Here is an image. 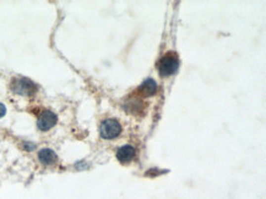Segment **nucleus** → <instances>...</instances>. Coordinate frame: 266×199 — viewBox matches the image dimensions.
Segmentation results:
<instances>
[{"label":"nucleus","mask_w":266,"mask_h":199,"mask_svg":"<svg viewBox=\"0 0 266 199\" xmlns=\"http://www.w3.org/2000/svg\"><path fill=\"white\" fill-rule=\"evenodd\" d=\"M158 72L163 77L175 75L179 68V58L176 53L170 52L158 61Z\"/></svg>","instance_id":"obj_1"},{"label":"nucleus","mask_w":266,"mask_h":199,"mask_svg":"<svg viewBox=\"0 0 266 199\" xmlns=\"http://www.w3.org/2000/svg\"><path fill=\"white\" fill-rule=\"evenodd\" d=\"M11 89L14 93L20 94V96L31 97L37 92L38 87L35 82L25 77H17L12 80Z\"/></svg>","instance_id":"obj_2"},{"label":"nucleus","mask_w":266,"mask_h":199,"mask_svg":"<svg viewBox=\"0 0 266 199\" xmlns=\"http://www.w3.org/2000/svg\"><path fill=\"white\" fill-rule=\"evenodd\" d=\"M122 133V125L116 119H107L102 121L99 134L103 139H114Z\"/></svg>","instance_id":"obj_3"},{"label":"nucleus","mask_w":266,"mask_h":199,"mask_svg":"<svg viewBox=\"0 0 266 199\" xmlns=\"http://www.w3.org/2000/svg\"><path fill=\"white\" fill-rule=\"evenodd\" d=\"M57 122L58 117L53 111L43 110L37 119V127L38 130H41L43 132L49 131L50 129H53L57 125Z\"/></svg>","instance_id":"obj_4"},{"label":"nucleus","mask_w":266,"mask_h":199,"mask_svg":"<svg viewBox=\"0 0 266 199\" xmlns=\"http://www.w3.org/2000/svg\"><path fill=\"white\" fill-rule=\"evenodd\" d=\"M135 154H136L135 148L133 147V145L125 144L123 145V147H120L118 152H117V159H118L122 164H128V163H130L134 159Z\"/></svg>","instance_id":"obj_5"},{"label":"nucleus","mask_w":266,"mask_h":199,"mask_svg":"<svg viewBox=\"0 0 266 199\" xmlns=\"http://www.w3.org/2000/svg\"><path fill=\"white\" fill-rule=\"evenodd\" d=\"M38 160L41 162V164L45 165V166H50V165H54L57 163L58 157L54 153V150L49 149V148H43L38 153Z\"/></svg>","instance_id":"obj_6"},{"label":"nucleus","mask_w":266,"mask_h":199,"mask_svg":"<svg viewBox=\"0 0 266 199\" xmlns=\"http://www.w3.org/2000/svg\"><path fill=\"white\" fill-rule=\"evenodd\" d=\"M156 92H157V83H156L155 80H152V78L145 80L144 82H142V85L137 88V93L141 97H144V98L155 96Z\"/></svg>","instance_id":"obj_7"},{"label":"nucleus","mask_w":266,"mask_h":199,"mask_svg":"<svg viewBox=\"0 0 266 199\" xmlns=\"http://www.w3.org/2000/svg\"><path fill=\"white\" fill-rule=\"evenodd\" d=\"M5 114H6V108H5V105H4V104H1V103H0V117H2V116H4Z\"/></svg>","instance_id":"obj_8"}]
</instances>
